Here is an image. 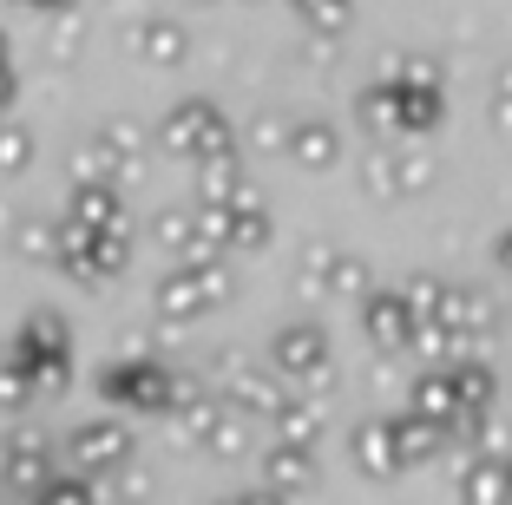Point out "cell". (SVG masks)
I'll return each instance as SVG.
<instances>
[{
    "mask_svg": "<svg viewBox=\"0 0 512 505\" xmlns=\"http://www.w3.org/2000/svg\"><path fill=\"white\" fill-rule=\"evenodd\" d=\"M138 53H145L151 66H171L184 53V40H178V27H165V20H145V27H138Z\"/></svg>",
    "mask_w": 512,
    "mask_h": 505,
    "instance_id": "cell-8",
    "label": "cell"
},
{
    "mask_svg": "<svg viewBox=\"0 0 512 505\" xmlns=\"http://www.w3.org/2000/svg\"><path fill=\"white\" fill-rule=\"evenodd\" d=\"M165 145L171 151H184V158H224L230 151V125L217 119L211 105H178V112H171L165 119Z\"/></svg>",
    "mask_w": 512,
    "mask_h": 505,
    "instance_id": "cell-1",
    "label": "cell"
},
{
    "mask_svg": "<svg viewBox=\"0 0 512 505\" xmlns=\"http://www.w3.org/2000/svg\"><path fill=\"white\" fill-rule=\"evenodd\" d=\"M0 105H14V73H7V60H0Z\"/></svg>",
    "mask_w": 512,
    "mask_h": 505,
    "instance_id": "cell-13",
    "label": "cell"
},
{
    "mask_svg": "<svg viewBox=\"0 0 512 505\" xmlns=\"http://www.w3.org/2000/svg\"><path fill=\"white\" fill-rule=\"evenodd\" d=\"M73 223H86V230H125L119 184H79V197H73Z\"/></svg>",
    "mask_w": 512,
    "mask_h": 505,
    "instance_id": "cell-6",
    "label": "cell"
},
{
    "mask_svg": "<svg viewBox=\"0 0 512 505\" xmlns=\"http://www.w3.org/2000/svg\"><path fill=\"white\" fill-rule=\"evenodd\" d=\"M296 158L302 164H329L335 158V138L322 132V125H302V132H296Z\"/></svg>",
    "mask_w": 512,
    "mask_h": 505,
    "instance_id": "cell-9",
    "label": "cell"
},
{
    "mask_svg": "<svg viewBox=\"0 0 512 505\" xmlns=\"http://www.w3.org/2000/svg\"><path fill=\"white\" fill-rule=\"evenodd\" d=\"M0 60H7V46H0Z\"/></svg>",
    "mask_w": 512,
    "mask_h": 505,
    "instance_id": "cell-15",
    "label": "cell"
},
{
    "mask_svg": "<svg viewBox=\"0 0 512 505\" xmlns=\"http://www.w3.org/2000/svg\"><path fill=\"white\" fill-rule=\"evenodd\" d=\"M33 7H73V0H33Z\"/></svg>",
    "mask_w": 512,
    "mask_h": 505,
    "instance_id": "cell-14",
    "label": "cell"
},
{
    "mask_svg": "<svg viewBox=\"0 0 512 505\" xmlns=\"http://www.w3.org/2000/svg\"><path fill=\"white\" fill-rule=\"evenodd\" d=\"M276 368L283 374H322V335L316 328H283L276 335Z\"/></svg>",
    "mask_w": 512,
    "mask_h": 505,
    "instance_id": "cell-7",
    "label": "cell"
},
{
    "mask_svg": "<svg viewBox=\"0 0 512 505\" xmlns=\"http://www.w3.org/2000/svg\"><path fill=\"white\" fill-rule=\"evenodd\" d=\"M27 158H33L27 132H20V125H0V171H20Z\"/></svg>",
    "mask_w": 512,
    "mask_h": 505,
    "instance_id": "cell-11",
    "label": "cell"
},
{
    "mask_svg": "<svg viewBox=\"0 0 512 505\" xmlns=\"http://www.w3.org/2000/svg\"><path fill=\"white\" fill-rule=\"evenodd\" d=\"M309 7V20H342V0H302Z\"/></svg>",
    "mask_w": 512,
    "mask_h": 505,
    "instance_id": "cell-12",
    "label": "cell"
},
{
    "mask_svg": "<svg viewBox=\"0 0 512 505\" xmlns=\"http://www.w3.org/2000/svg\"><path fill=\"white\" fill-rule=\"evenodd\" d=\"M14 460H7V473H20V479H40V466H46V440H20V446H7Z\"/></svg>",
    "mask_w": 512,
    "mask_h": 505,
    "instance_id": "cell-10",
    "label": "cell"
},
{
    "mask_svg": "<svg viewBox=\"0 0 512 505\" xmlns=\"http://www.w3.org/2000/svg\"><path fill=\"white\" fill-rule=\"evenodd\" d=\"M106 394L125 407H171V381L158 368H145V361H125V368L106 374Z\"/></svg>",
    "mask_w": 512,
    "mask_h": 505,
    "instance_id": "cell-3",
    "label": "cell"
},
{
    "mask_svg": "<svg viewBox=\"0 0 512 505\" xmlns=\"http://www.w3.org/2000/svg\"><path fill=\"white\" fill-rule=\"evenodd\" d=\"M125 453H132V440H125L112 420H92V427H79V433H73V460H79V466H92V473L119 466Z\"/></svg>",
    "mask_w": 512,
    "mask_h": 505,
    "instance_id": "cell-5",
    "label": "cell"
},
{
    "mask_svg": "<svg viewBox=\"0 0 512 505\" xmlns=\"http://www.w3.org/2000/svg\"><path fill=\"white\" fill-rule=\"evenodd\" d=\"M204 289H217L211 256H204V263H184L178 276H165V283H158V302H165V315H197V309L217 302V296H204Z\"/></svg>",
    "mask_w": 512,
    "mask_h": 505,
    "instance_id": "cell-4",
    "label": "cell"
},
{
    "mask_svg": "<svg viewBox=\"0 0 512 505\" xmlns=\"http://www.w3.org/2000/svg\"><path fill=\"white\" fill-rule=\"evenodd\" d=\"M60 348H66L60 342V322H46V315H40V322L14 342V355L33 368V381H40V387H60L66 381V355H60Z\"/></svg>",
    "mask_w": 512,
    "mask_h": 505,
    "instance_id": "cell-2",
    "label": "cell"
}]
</instances>
